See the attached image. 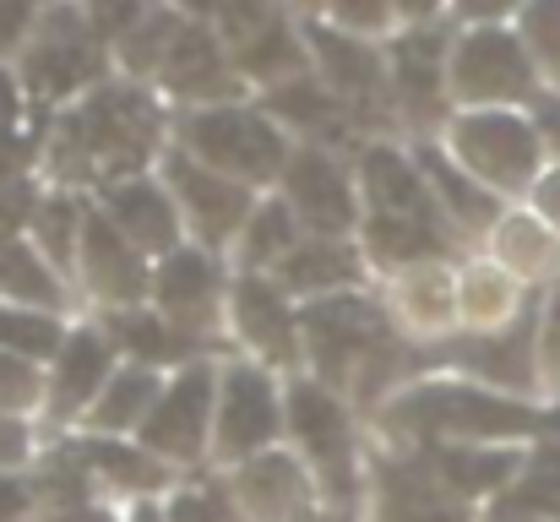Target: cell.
<instances>
[{"label":"cell","instance_id":"14","mask_svg":"<svg viewBox=\"0 0 560 522\" xmlns=\"http://www.w3.org/2000/svg\"><path fill=\"white\" fill-rule=\"evenodd\" d=\"M229 496L250 522H311L322 485H316V474L305 468L300 452H278L272 446L261 457L234 463Z\"/></svg>","mask_w":560,"mask_h":522},{"label":"cell","instance_id":"3","mask_svg":"<svg viewBox=\"0 0 560 522\" xmlns=\"http://www.w3.org/2000/svg\"><path fill=\"white\" fill-rule=\"evenodd\" d=\"M289 436H294V452L305 457V468L316 474L322 496L332 501V512H354L360 490H365L360 425L327 381H316V375L289 381Z\"/></svg>","mask_w":560,"mask_h":522},{"label":"cell","instance_id":"55","mask_svg":"<svg viewBox=\"0 0 560 522\" xmlns=\"http://www.w3.org/2000/svg\"><path fill=\"white\" fill-rule=\"evenodd\" d=\"M126 522H164V507H137Z\"/></svg>","mask_w":560,"mask_h":522},{"label":"cell","instance_id":"10","mask_svg":"<svg viewBox=\"0 0 560 522\" xmlns=\"http://www.w3.org/2000/svg\"><path fill=\"white\" fill-rule=\"evenodd\" d=\"M164 179H170V190H175L186 223L196 229V240H201L207 251H223L229 240L245 234V223H250V212H256L250 185L207 170V164L190 159V153H170V159H164Z\"/></svg>","mask_w":560,"mask_h":522},{"label":"cell","instance_id":"52","mask_svg":"<svg viewBox=\"0 0 560 522\" xmlns=\"http://www.w3.org/2000/svg\"><path fill=\"white\" fill-rule=\"evenodd\" d=\"M16 120V82H11V71H0V131Z\"/></svg>","mask_w":560,"mask_h":522},{"label":"cell","instance_id":"49","mask_svg":"<svg viewBox=\"0 0 560 522\" xmlns=\"http://www.w3.org/2000/svg\"><path fill=\"white\" fill-rule=\"evenodd\" d=\"M534 126H539L545 148H556V153H560V98H539V109H534Z\"/></svg>","mask_w":560,"mask_h":522},{"label":"cell","instance_id":"11","mask_svg":"<svg viewBox=\"0 0 560 522\" xmlns=\"http://www.w3.org/2000/svg\"><path fill=\"white\" fill-rule=\"evenodd\" d=\"M153 148V109L137 93L104 88L66 120V153L82 164H137Z\"/></svg>","mask_w":560,"mask_h":522},{"label":"cell","instance_id":"24","mask_svg":"<svg viewBox=\"0 0 560 522\" xmlns=\"http://www.w3.org/2000/svg\"><path fill=\"white\" fill-rule=\"evenodd\" d=\"M490 262H501L523 289L528 283H556L560 272V234L528 207V212H506L490 234Z\"/></svg>","mask_w":560,"mask_h":522},{"label":"cell","instance_id":"35","mask_svg":"<svg viewBox=\"0 0 560 522\" xmlns=\"http://www.w3.org/2000/svg\"><path fill=\"white\" fill-rule=\"evenodd\" d=\"M71 327L60 322V311H33V305H0V348L27 359V364H55V353L66 348Z\"/></svg>","mask_w":560,"mask_h":522},{"label":"cell","instance_id":"58","mask_svg":"<svg viewBox=\"0 0 560 522\" xmlns=\"http://www.w3.org/2000/svg\"><path fill=\"white\" fill-rule=\"evenodd\" d=\"M485 522H534V518H485Z\"/></svg>","mask_w":560,"mask_h":522},{"label":"cell","instance_id":"48","mask_svg":"<svg viewBox=\"0 0 560 522\" xmlns=\"http://www.w3.org/2000/svg\"><path fill=\"white\" fill-rule=\"evenodd\" d=\"M528 201H534V212H539V218H545V223L560 234V164L539 174V185L528 190Z\"/></svg>","mask_w":560,"mask_h":522},{"label":"cell","instance_id":"38","mask_svg":"<svg viewBox=\"0 0 560 522\" xmlns=\"http://www.w3.org/2000/svg\"><path fill=\"white\" fill-rule=\"evenodd\" d=\"M272 109L305 131H338V93L316 82H283L272 88Z\"/></svg>","mask_w":560,"mask_h":522},{"label":"cell","instance_id":"56","mask_svg":"<svg viewBox=\"0 0 560 522\" xmlns=\"http://www.w3.org/2000/svg\"><path fill=\"white\" fill-rule=\"evenodd\" d=\"M311 522H349V512H332V507H327V512H316Z\"/></svg>","mask_w":560,"mask_h":522},{"label":"cell","instance_id":"17","mask_svg":"<svg viewBox=\"0 0 560 522\" xmlns=\"http://www.w3.org/2000/svg\"><path fill=\"white\" fill-rule=\"evenodd\" d=\"M120 348L104 327H71L66 348L49 364V414L60 419H88V408L98 403V392L109 386V375L120 370L115 359Z\"/></svg>","mask_w":560,"mask_h":522},{"label":"cell","instance_id":"6","mask_svg":"<svg viewBox=\"0 0 560 522\" xmlns=\"http://www.w3.org/2000/svg\"><path fill=\"white\" fill-rule=\"evenodd\" d=\"M180 142L190 159H201L207 170L229 174L240 185H261L289 170V148H283L278 126L250 109H201L186 120Z\"/></svg>","mask_w":560,"mask_h":522},{"label":"cell","instance_id":"33","mask_svg":"<svg viewBox=\"0 0 560 522\" xmlns=\"http://www.w3.org/2000/svg\"><path fill=\"white\" fill-rule=\"evenodd\" d=\"M392 71H397L402 104L419 109V115H430L441 104V88H446V44L435 33H413V38L397 44V66Z\"/></svg>","mask_w":560,"mask_h":522},{"label":"cell","instance_id":"34","mask_svg":"<svg viewBox=\"0 0 560 522\" xmlns=\"http://www.w3.org/2000/svg\"><path fill=\"white\" fill-rule=\"evenodd\" d=\"M300 218H294V207L289 201H261L256 212H250V223H245V234H240V272H278L283 267V256L300 245Z\"/></svg>","mask_w":560,"mask_h":522},{"label":"cell","instance_id":"36","mask_svg":"<svg viewBox=\"0 0 560 522\" xmlns=\"http://www.w3.org/2000/svg\"><path fill=\"white\" fill-rule=\"evenodd\" d=\"M164 77L180 93H218L223 88V49L212 33L201 27H180L175 44L164 49Z\"/></svg>","mask_w":560,"mask_h":522},{"label":"cell","instance_id":"5","mask_svg":"<svg viewBox=\"0 0 560 522\" xmlns=\"http://www.w3.org/2000/svg\"><path fill=\"white\" fill-rule=\"evenodd\" d=\"M289 430V392H278L272 370L261 359H229L218 370V425L212 452L223 463H245L278 446Z\"/></svg>","mask_w":560,"mask_h":522},{"label":"cell","instance_id":"47","mask_svg":"<svg viewBox=\"0 0 560 522\" xmlns=\"http://www.w3.org/2000/svg\"><path fill=\"white\" fill-rule=\"evenodd\" d=\"M27 452H33V436H27V425H22L16 414H0V468H16V463H27Z\"/></svg>","mask_w":560,"mask_h":522},{"label":"cell","instance_id":"22","mask_svg":"<svg viewBox=\"0 0 560 522\" xmlns=\"http://www.w3.org/2000/svg\"><path fill=\"white\" fill-rule=\"evenodd\" d=\"M528 446H430V468L474 507V501H501L523 468Z\"/></svg>","mask_w":560,"mask_h":522},{"label":"cell","instance_id":"42","mask_svg":"<svg viewBox=\"0 0 560 522\" xmlns=\"http://www.w3.org/2000/svg\"><path fill=\"white\" fill-rule=\"evenodd\" d=\"M294 66H300V49H294V38H289L283 22L261 27V33L245 44V71H256L261 82H278V77H289Z\"/></svg>","mask_w":560,"mask_h":522},{"label":"cell","instance_id":"25","mask_svg":"<svg viewBox=\"0 0 560 522\" xmlns=\"http://www.w3.org/2000/svg\"><path fill=\"white\" fill-rule=\"evenodd\" d=\"M528 305H534L528 289H523L501 262H474V267L457 278V322H463V333H501V327H512Z\"/></svg>","mask_w":560,"mask_h":522},{"label":"cell","instance_id":"1","mask_svg":"<svg viewBox=\"0 0 560 522\" xmlns=\"http://www.w3.org/2000/svg\"><path fill=\"white\" fill-rule=\"evenodd\" d=\"M381 425L424 446H534L560 441V397L539 403L474 375H413L381 403Z\"/></svg>","mask_w":560,"mask_h":522},{"label":"cell","instance_id":"12","mask_svg":"<svg viewBox=\"0 0 560 522\" xmlns=\"http://www.w3.org/2000/svg\"><path fill=\"white\" fill-rule=\"evenodd\" d=\"M153 311H164L190 338H207L218 322H229V283L207 245H180L153 267Z\"/></svg>","mask_w":560,"mask_h":522},{"label":"cell","instance_id":"4","mask_svg":"<svg viewBox=\"0 0 560 522\" xmlns=\"http://www.w3.org/2000/svg\"><path fill=\"white\" fill-rule=\"evenodd\" d=\"M457 164L485 179L495 196H528L545 174V137L528 115L512 109H474L452 126Z\"/></svg>","mask_w":560,"mask_h":522},{"label":"cell","instance_id":"30","mask_svg":"<svg viewBox=\"0 0 560 522\" xmlns=\"http://www.w3.org/2000/svg\"><path fill=\"white\" fill-rule=\"evenodd\" d=\"M311 49H316V66H322V77H327V88H332L338 98H354V104H375V98H381L386 66H381V55L365 49L360 38L311 27Z\"/></svg>","mask_w":560,"mask_h":522},{"label":"cell","instance_id":"18","mask_svg":"<svg viewBox=\"0 0 560 522\" xmlns=\"http://www.w3.org/2000/svg\"><path fill=\"white\" fill-rule=\"evenodd\" d=\"M109 218H115V229L142 256L164 262L170 251L186 245V212H180L175 190L159 185V179H120V185H109Z\"/></svg>","mask_w":560,"mask_h":522},{"label":"cell","instance_id":"7","mask_svg":"<svg viewBox=\"0 0 560 522\" xmlns=\"http://www.w3.org/2000/svg\"><path fill=\"white\" fill-rule=\"evenodd\" d=\"M212 425H218V370L207 359H190L164 381V397L153 403L137 441L164 463L196 468L212 452Z\"/></svg>","mask_w":560,"mask_h":522},{"label":"cell","instance_id":"16","mask_svg":"<svg viewBox=\"0 0 560 522\" xmlns=\"http://www.w3.org/2000/svg\"><path fill=\"white\" fill-rule=\"evenodd\" d=\"M283 201L294 207V218L311 229V234H332L343 240L354 223H360V207H354V185L343 164L322 148H300L283 170Z\"/></svg>","mask_w":560,"mask_h":522},{"label":"cell","instance_id":"45","mask_svg":"<svg viewBox=\"0 0 560 522\" xmlns=\"http://www.w3.org/2000/svg\"><path fill=\"white\" fill-rule=\"evenodd\" d=\"M386 11H392V0H332V16L354 33H375L386 22Z\"/></svg>","mask_w":560,"mask_h":522},{"label":"cell","instance_id":"44","mask_svg":"<svg viewBox=\"0 0 560 522\" xmlns=\"http://www.w3.org/2000/svg\"><path fill=\"white\" fill-rule=\"evenodd\" d=\"M98 33H131L142 22V0H88Z\"/></svg>","mask_w":560,"mask_h":522},{"label":"cell","instance_id":"9","mask_svg":"<svg viewBox=\"0 0 560 522\" xmlns=\"http://www.w3.org/2000/svg\"><path fill=\"white\" fill-rule=\"evenodd\" d=\"M534 77H539L534 55L506 27H474L452 55V93L485 109L534 98Z\"/></svg>","mask_w":560,"mask_h":522},{"label":"cell","instance_id":"31","mask_svg":"<svg viewBox=\"0 0 560 522\" xmlns=\"http://www.w3.org/2000/svg\"><path fill=\"white\" fill-rule=\"evenodd\" d=\"M0 305H33V311L66 305L60 267L33 240H0Z\"/></svg>","mask_w":560,"mask_h":522},{"label":"cell","instance_id":"40","mask_svg":"<svg viewBox=\"0 0 560 522\" xmlns=\"http://www.w3.org/2000/svg\"><path fill=\"white\" fill-rule=\"evenodd\" d=\"M38 403H49V381L38 375V364H27V359H16V353L0 348V414H16L22 419Z\"/></svg>","mask_w":560,"mask_h":522},{"label":"cell","instance_id":"39","mask_svg":"<svg viewBox=\"0 0 560 522\" xmlns=\"http://www.w3.org/2000/svg\"><path fill=\"white\" fill-rule=\"evenodd\" d=\"M523 33L534 66L560 88V0H528L523 5Z\"/></svg>","mask_w":560,"mask_h":522},{"label":"cell","instance_id":"26","mask_svg":"<svg viewBox=\"0 0 560 522\" xmlns=\"http://www.w3.org/2000/svg\"><path fill=\"white\" fill-rule=\"evenodd\" d=\"M104 333L115 338V348L131 359V364H148V370H164V364H190L196 359V348L201 338H190L186 327H175L164 311H115L109 322H104Z\"/></svg>","mask_w":560,"mask_h":522},{"label":"cell","instance_id":"2","mask_svg":"<svg viewBox=\"0 0 560 522\" xmlns=\"http://www.w3.org/2000/svg\"><path fill=\"white\" fill-rule=\"evenodd\" d=\"M300 338H305V364L316 370V381H327L332 392H354L360 403H386L392 392H402L413 375V348L397 333V322L375 305L371 294H332V300H311L300 311Z\"/></svg>","mask_w":560,"mask_h":522},{"label":"cell","instance_id":"46","mask_svg":"<svg viewBox=\"0 0 560 522\" xmlns=\"http://www.w3.org/2000/svg\"><path fill=\"white\" fill-rule=\"evenodd\" d=\"M33 485L16 479V474H0V522H27L33 518Z\"/></svg>","mask_w":560,"mask_h":522},{"label":"cell","instance_id":"57","mask_svg":"<svg viewBox=\"0 0 560 522\" xmlns=\"http://www.w3.org/2000/svg\"><path fill=\"white\" fill-rule=\"evenodd\" d=\"M186 5H196V11H218L223 0H186Z\"/></svg>","mask_w":560,"mask_h":522},{"label":"cell","instance_id":"13","mask_svg":"<svg viewBox=\"0 0 560 522\" xmlns=\"http://www.w3.org/2000/svg\"><path fill=\"white\" fill-rule=\"evenodd\" d=\"M77 272H82L88 294L104 305V316H115V311H137V305L153 294L148 256L115 229L109 212H88V223H82V245H77Z\"/></svg>","mask_w":560,"mask_h":522},{"label":"cell","instance_id":"8","mask_svg":"<svg viewBox=\"0 0 560 522\" xmlns=\"http://www.w3.org/2000/svg\"><path fill=\"white\" fill-rule=\"evenodd\" d=\"M229 322H234L240 344L250 348L267 370H294L305 359L300 305L272 272H240L229 283Z\"/></svg>","mask_w":560,"mask_h":522},{"label":"cell","instance_id":"21","mask_svg":"<svg viewBox=\"0 0 560 522\" xmlns=\"http://www.w3.org/2000/svg\"><path fill=\"white\" fill-rule=\"evenodd\" d=\"M272 278H278L289 294H305V305H311V300L354 294L360 278H365V267H360V251H354L349 240L311 234V240H300V245L283 256V267H278Z\"/></svg>","mask_w":560,"mask_h":522},{"label":"cell","instance_id":"23","mask_svg":"<svg viewBox=\"0 0 560 522\" xmlns=\"http://www.w3.org/2000/svg\"><path fill=\"white\" fill-rule=\"evenodd\" d=\"M419 170L430 179V190H435L446 223H457L463 234H485V240L495 234V223L506 218V207H501V196H495L485 179H474L463 164H452L441 148H424V153H419Z\"/></svg>","mask_w":560,"mask_h":522},{"label":"cell","instance_id":"28","mask_svg":"<svg viewBox=\"0 0 560 522\" xmlns=\"http://www.w3.org/2000/svg\"><path fill=\"white\" fill-rule=\"evenodd\" d=\"M159 397H164V375L126 359V364L109 375V386L98 392V403L88 408L82 425H88V436H131V430L148 425V414H153Z\"/></svg>","mask_w":560,"mask_h":522},{"label":"cell","instance_id":"27","mask_svg":"<svg viewBox=\"0 0 560 522\" xmlns=\"http://www.w3.org/2000/svg\"><path fill=\"white\" fill-rule=\"evenodd\" d=\"M93 71H98V55H93V44H88V27H82L71 11H60V16L49 22L44 44L27 55L33 88H38V93H71V88H82Z\"/></svg>","mask_w":560,"mask_h":522},{"label":"cell","instance_id":"19","mask_svg":"<svg viewBox=\"0 0 560 522\" xmlns=\"http://www.w3.org/2000/svg\"><path fill=\"white\" fill-rule=\"evenodd\" d=\"M392 316L408 338L419 344H441L452 338L446 327L457 322V272L441 267V262H419V267H402L397 283H392Z\"/></svg>","mask_w":560,"mask_h":522},{"label":"cell","instance_id":"50","mask_svg":"<svg viewBox=\"0 0 560 522\" xmlns=\"http://www.w3.org/2000/svg\"><path fill=\"white\" fill-rule=\"evenodd\" d=\"M27 27V0H0V44H11Z\"/></svg>","mask_w":560,"mask_h":522},{"label":"cell","instance_id":"15","mask_svg":"<svg viewBox=\"0 0 560 522\" xmlns=\"http://www.w3.org/2000/svg\"><path fill=\"white\" fill-rule=\"evenodd\" d=\"M371 518L375 522H474V512L430 468V457H375Z\"/></svg>","mask_w":560,"mask_h":522},{"label":"cell","instance_id":"37","mask_svg":"<svg viewBox=\"0 0 560 522\" xmlns=\"http://www.w3.org/2000/svg\"><path fill=\"white\" fill-rule=\"evenodd\" d=\"M82 223H88V212L77 207V201H66V196H55V201H38L33 207V245L55 262V267H71L77 262V245H82Z\"/></svg>","mask_w":560,"mask_h":522},{"label":"cell","instance_id":"29","mask_svg":"<svg viewBox=\"0 0 560 522\" xmlns=\"http://www.w3.org/2000/svg\"><path fill=\"white\" fill-rule=\"evenodd\" d=\"M77 457L88 463L93 479H104V485H115V490H126V496H153V490L170 485L164 457H153L142 441L131 446L126 436H88V441L77 446Z\"/></svg>","mask_w":560,"mask_h":522},{"label":"cell","instance_id":"41","mask_svg":"<svg viewBox=\"0 0 560 522\" xmlns=\"http://www.w3.org/2000/svg\"><path fill=\"white\" fill-rule=\"evenodd\" d=\"M164 522H250V518L234 507V496H229V490H212V485H186V490H175V496H170Z\"/></svg>","mask_w":560,"mask_h":522},{"label":"cell","instance_id":"20","mask_svg":"<svg viewBox=\"0 0 560 522\" xmlns=\"http://www.w3.org/2000/svg\"><path fill=\"white\" fill-rule=\"evenodd\" d=\"M360 179H365V201L381 218H413V223H441L446 229V212L430 190V179L419 170V159H402L397 148H371L365 164H360Z\"/></svg>","mask_w":560,"mask_h":522},{"label":"cell","instance_id":"53","mask_svg":"<svg viewBox=\"0 0 560 522\" xmlns=\"http://www.w3.org/2000/svg\"><path fill=\"white\" fill-rule=\"evenodd\" d=\"M512 5H528V0H463L468 16H501V11H512Z\"/></svg>","mask_w":560,"mask_h":522},{"label":"cell","instance_id":"54","mask_svg":"<svg viewBox=\"0 0 560 522\" xmlns=\"http://www.w3.org/2000/svg\"><path fill=\"white\" fill-rule=\"evenodd\" d=\"M397 5H402V11H408V16H430V11H435V5H441V0H397Z\"/></svg>","mask_w":560,"mask_h":522},{"label":"cell","instance_id":"32","mask_svg":"<svg viewBox=\"0 0 560 522\" xmlns=\"http://www.w3.org/2000/svg\"><path fill=\"white\" fill-rule=\"evenodd\" d=\"M490 518H534L560 522V441H534L512 490L490 507Z\"/></svg>","mask_w":560,"mask_h":522},{"label":"cell","instance_id":"51","mask_svg":"<svg viewBox=\"0 0 560 522\" xmlns=\"http://www.w3.org/2000/svg\"><path fill=\"white\" fill-rule=\"evenodd\" d=\"M49 522H115V518H109L98 501H77V507H55Z\"/></svg>","mask_w":560,"mask_h":522},{"label":"cell","instance_id":"43","mask_svg":"<svg viewBox=\"0 0 560 522\" xmlns=\"http://www.w3.org/2000/svg\"><path fill=\"white\" fill-rule=\"evenodd\" d=\"M539 364H545V386H560V272L539 300Z\"/></svg>","mask_w":560,"mask_h":522}]
</instances>
